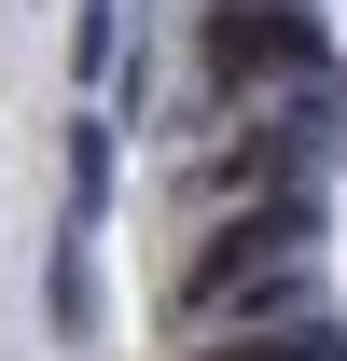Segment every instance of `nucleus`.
Listing matches in <instances>:
<instances>
[{
    "label": "nucleus",
    "instance_id": "f257e3e1",
    "mask_svg": "<svg viewBox=\"0 0 347 361\" xmlns=\"http://www.w3.org/2000/svg\"><path fill=\"white\" fill-rule=\"evenodd\" d=\"M181 319L195 334H278V319H319V209L305 195H250L222 209V236L181 278Z\"/></svg>",
    "mask_w": 347,
    "mask_h": 361
},
{
    "label": "nucleus",
    "instance_id": "f03ea898",
    "mask_svg": "<svg viewBox=\"0 0 347 361\" xmlns=\"http://www.w3.org/2000/svg\"><path fill=\"white\" fill-rule=\"evenodd\" d=\"M195 84L222 111L264 97V84H319V28H305L292 0H222V14H195Z\"/></svg>",
    "mask_w": 347,
    "mask_h": 361
},
{
    "label": "nucleus",
    "instance_id": "7ed1b4c3",
    "mask_svg": "<svg viewBox=\"0 0 347 361\" xmlns=\"http://www.w3.org/2000/svg\"><path fill=\"white\" fill-rule=\"evenodd\" d=\"M278 167H292V139L250 126V139H209L181 180H195V209H250V195H278Z\"/></svg>",
    "mask_w": 347,
    "mask_h": 361
},
{
    "label": "nucleus",
    "instance_id": "20e7f679",
    "mask_svg": "<svg viewBox=\"0 0 347 361\" xmlns=\"http://www.w3.org/2000/svg\"><path fill=\"white\" fill-rule=\"evenodd\" d=\"M195 361H347L319 319H278V334H222V348H195Z\"/></svg>",
    "mask_w": 347,
    "mask_h": 361
},
{
    "label": "nucleus",
    "instance_id": "39448f33",
    "mask_svg": "<svg viewBox=\"0 0 347 361\" xmlns=\"http://www.w3.org/2000/svg\"><path fill=\"white\" fill-rule=\"evenodd\" d=\"M97 195H111V111L70 126V209H97Z\"/></svg>",
    "mask_w": 347,
    "mask_h": 361
},
{
    "label": "nucleus",
    "instance_id": "423d86ee",
    "mask_svg": "<svg viewBox=\"0 0 347 361\" xmlns=\"http://www.w3.org/2000/svg\"><path fill=\"white\" fill-rule=\"evenodd\" d=\"M42 306H56V334H84V319H97V278H84V250H56V292H42Z\"/></svg>",
    "mask_w": 347,
    "mask_h": 361
}]
</instances>
